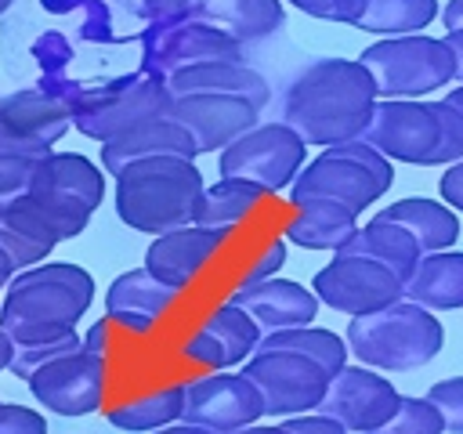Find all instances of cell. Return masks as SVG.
Here are the masks:
<instances>
[{
  "label": "cell",
  "instance_id": "91938a15",
  "mask_svg": "<svg viewBox=\"0 0 463 434\" xmlns=\"http://www.w3.org/2000/svg\"><path fill=\"white\" fill-rule=\"evenodd\" d=\"M11 4H14V0H0V14H4V11L11 7Z\"/></svg>",
  "mask_w": 463,
  "mask_h": 434
},
{
  "label": "cell",
  "instance_id": "ffe728a7",
  "mask_svg": "<svg viewBox=\"0 0 463 434\" xmlns=\"http://www.w3.org/2000/svg\"><path fill=\"white\" fill-rule=\"evenodd\" d=\"M170 98H184V94H228V98H242L250 101L257 112L268 108L271 101V83L260 69L246 65L242 58H224V61H203V65H188L170 72L166 80Z\"/></svg>",
  "mask_w": 463,
  "mask_h": 434
},
{
  "label": "cell",
  "instance_id": "603a6c76",
  "mask_svg": "<svg viewBox=\"0 0 463 434\" xmlns=\"http://www.w3.org/2000/svg\"><path fill=\"white\" fill-rule=\"evenodd\" d=\"M402 297L427 311H459L463 307V250L420 253L412 275L402 282Z\"/></svg>",
  "mask_w": 463,
  "mask_h": 434
},
{
  "label": "cell",
  "instance_id": "d6a6232c",
  "mask_svg": "<svg viewBox=\"0 0 463 434\" xmlns=\"http://www.w3.org/2000/svg\"><path fill=\"white\" fill-rule=\"evenodd\" d=\"M438 18V0H365L354 29L373 36L420 33Z\"/></svg>",
  "mask_w": 463,
  "mask_h": 434
},
{
  "label": "cell",
  "instance_id": "9c48e42d",
  "mask_svg": "<svg viewBox=\"0 0 463 434\" xmlns=\"http://www.w3.org/2000/svg\"><path fill=\"white\" fill-rule=\"evenodd\" d=\"M242 58V43L228 33L199 22L195 14H177L166 22H145L141 29V72L166 80L177 69Z\"/></svg>",
  "mask_w": 463,
  "mask_h": 434
},
{
  "label": "cell",
  "instance_id": "f1b7e54d",
  "mask_svg": "<svg viewBox=\"0 0 463 434\" xmlns=\"http://www.w3.org/2000/svg\"><path fill=\"white\" fill-rule=\"evenodd\" d=\"M336 253H347V257H365V260H376L383 264L391 275H398L402 282L412 275L416 260H420V250L412 242V235L383 217H373L369 224H358L354 235L336 250Z\"/></svg>",
  "mask_w": 463,
  "mask_h": 434
},
{
  "label": "cell",
  "instance_id": "1f68e13d",
  "mask_svg": "<svg viewBox=\"0 0 463 434\" xmlns=\"http://www.w3.org/2000/svg\"><path fill=\"white\" fill-rule=\"evenodd\" d=\"M257 351H289L300 354L307 362H315L322 373H336L340 365H347V344L344 336H336L333 329H318V326H293V329H279V333H264Z\"/></svg>",
  "mask_w": 463,
  "mask_h": 434
},
{
  "label": "cell",
  "instance_id": "484cf974",
  "mask_svg": "<svg viewBox=\"0 0 463 434\" xmlns=\"http://www.w3.org/2000/svg\"><path fill=\"white\" fill-rule=\"evenodd\" d=\"M376 217L405 228L416 242L420 253H438V250H452L459 239V213L452 206H445L441 199H427V195H409L398 199L391 206H383Z\"/></svg>",
  "mask_w": 463,
  "mask_h": 434
},
{
  "label": "cell",
  "instance_id": "11a10c76",
  "mask_svg": "<svg viewBox=\"0 0 463 434\" xmlns=\"http://www.w3.org/2000/svg\"><path fill=\"white\" fill-rule=\"evenodd\" d=\"M235 434H289L282 423H250V427H242V430H235Z\"/></svg>",
  "mask_w": 463,
  "mask_h": 434
},
{
  "label": "cell",
  "instance_id": "e575fe53",
  "mask_svg": "<svg viewBox=\"0 0 463 434\" xmlns=\"http://www.w3.org/2000/svg\"><path fill=\"white\" fill-rule=\"evenodd\" d=\"M22 203L47 224V231L65 242V239H76L80 231H87L94 210H87L83 203L69 199V195H58V192H25Z\"/></svg>",
  "mask_w": 463,
  "mask_h": 434
},
{
  "label": "cell",
  "instance_id": "4fadbf2b",
  "mask_svg": "<svg viewBox=\"0 0 463 434\" xmlns=\"http://www.w3.org/2000/svg\"><path fill=\"white\" fill-rule=\"evenodd\" d=\"M69 127V108L40 87H22L0 98V156L43 159Z\"/></svg>",
  "mask_w": 463,
  "mask_h": 434
},
{
  "label": "cell",
  "instance_id": "681fc988",
  "mask_svg": "<svg viewBox=\"0 0 463 434\" xmlns=\"http://www.w3.org/2000/svg\"><path fill=\"white\" fill-rule=\"evenodd\" d=\"M80 347H83V351H90V354L109 358V354H112V347H116V326H112V318H109V315H105V318H98V322L87 329V336H80Z\"/></svg>",
  "mask_w": 463,
  "mask_h": 434
},
{
  "label": "cell",
  "instance_id": "ab89813d",
  "mask_svg": "<svg viewBox=\"0 0 463 434\" xmlns=\"http://www.w3.org/2000/svg\"><path fill=\"white\" fill-rule=\"evenodd\" d=\"M177 354H181V362H184V365L203 369V373H221V369H232V362H228L224 347L213 340V333H210L203 322H199L195 329H188V336L181 340Z\"/></svg>",
  "mask_w": 463,
  "mask_h": 434
},
{
  "label": "cell",
  "instance_id": "9a60e30c",
  "mask_svg": "<svg viewBox=\"0 0 463 434\" xmlns=\"http://www.w3.org/2000/svg\"><path fill=\"white\" fill-rule=\"evenodd\" d=\"M260 416H264L260 394L242 373L221 369L184 383V412H181L184 423L206 427L213 434H235L257 423Z\"/></svg>",
  "mask_w": 463,
  "mask_h": 434
},
{
  "label": "cell",
  "instance_id": "db71d44e",
  "mask_svg": "<svg viewBox=\"0 0 463 434\" xmlns=\"http://www.w3.org/2000/svg\"><path fill=\"white\" fill-rule=\"evenodd\" d=\"M148 434H213V430H206V427H195V423H184V420H177V423H166V427H159V430H148Z\"/></svg>",
  "mask_w": 463,
  "mask_h": 434
},
{
  "label": "cell",
  "instance_id": "6da1fadb",
  "mask_svg": "<svg viewBox=\"0 0 463 434\" xmlns=\"http://www.w3.org/2000/svg\"><path fill=\"white\" fill-rule=\"evenodd\" d=\"M376 87L358 58H315L282 94V123L304 145H340L362 137Z\"/></svg>",
  "mask_w": 463,
  "mask_h": 434
},
{
  "label": "cell",
  "instance_id": "d590c367",
  "mask_svg": "<svg viewBox=\"0 0 463 434\" xmlns=\"http://www.w3.org/2000/svg\"><path fill=\"white\" fill-rule=\"evenodd\" d=\"M80 351V333L76 329H65V333H54V336H33V340H14L11 344V362L7 369L22 380H29L36 369H43L47 362L61 358V354H72Z\"/></svg>",
  "mask_w": 463,
  "mask_h": 434
},
{
  "label": "cell",
  "instance_id": "2e32d148",
  "mask_svg": "<svg viewBox=\"0 0 463 434\" xmlns=\"http://www.w3.org/2000/svg\"><path fill=\"white\" fill-rule=\"evenodd\" d=\"M398 398H402L398 387L387 376H380L376 369L340 365L326 383L318 412H326L329 420H336L351 434H369L394 412Z\"/></svg>",
  "mask_w": 463,
  "mask_h": 434
},
{
  "label": "cell",
  "instance_id": "f907efd6",
  "mask_svg": "<svg viewBox=\"0 0 463 434\" xmlns=\"http://www.w3.org/2000/svg\"><path fill=\"white\" fill-rule=\"evenodd\" d=\"M438 192H441V203L452 206L456 213H463V159L449 163L441 181H438Z\"/></svg>",
  "mask_w": 463,
  "mask_h": 434
},
{
  "label": "cell",
  "instance_id": "4316f807",
  "mask_svg": "<svg viewBox=\"0 0 463 434\" xmlns=\"http://www.w3.org/2000/svg\"><path fill=\"white\" fill-rule=\"evenodd\" d=\"M358 228V213H351L340 203L307 199L293 206V217L282 224V239L300 250H329L336 253Z\"/></svg>",
  "mask_w": 463,
  "mask_h": 434
},
{
  "label": "cell",
  "instance_id": "d6986e66",
  "mask_svg": "<svg viewBox=\"0 0 463 434\" xmlns=\"http://www.w3.org/2000/svg\"><path fill=\"white\" fill-rule=\"evenodd\" d=\"M224 242H228V235H221V231H210L203 224H181V228H170L148 242L145 268L156 278H163L184 293L221 257Z\"/></svg>",
  "mask_w": 463,
  "mask_h": 434
},
{
  "label": "cell",
  "instance_id": "7bdbcfd3",
  "mask_svg": "<svg viewBox=\"0 0 463 434\" xmlns=\"http://www.w3.org/2000/svg\"><path fill=\"white\" fill-rule=\"evenodd\" d=\"M423 398L438 409L445 430L463 434V376H449V380L430 383V391H427Z\"/></svg>",
  "mask_w": 463,
  "mask_h": 434
},
{
  "label": "cell",
  "instance_id": "5b68a950",
  "mask_svg": "<svg viewBox=\"0 0 463 434\" xmlns=\"http://www.w3.org/2000/svg\"><path fill=\"white\" fill-rule=\"evenodd\" d=\"M391 184H394L391 159L380 156L369 141L351 137V141L322 148L311 163L297 170L289 184V206L307 203V199H326V203L347 206L351 213H362Z\"/></svg>",
  "mask_w": 463,
  "mask_h": 434
},
{
  "label": "cell",
  "instance_id": "7402d4cb",
  "mask_svg": "<svg viewBox=\"0 0 463 434\" xmlns=\"http://www.w3.org/2000/svg\"><path fill=\"white\" fill-rule=\"evenodd\" d=\"M156 156H177V159H195V145L188 137V130L170 116H152L109 141H101V170L105 174H119L123 166L130 163H141V159H156Z\"/></svg>",
  "mask_w": 463,
  "mask_h": 434
},
{
  "label": "cell",
  "instance_id": "f5cc1de1",
  "mask_svg": "<svg viewBox=\"0 0 463 434\" xmlns=\"http://www.w3.org/2000/svg\"><path fill=\"white\" fill-rule=\"evenodd\" d=\"M441 22H445L449 33H452V29H463V0H449V4L441 7Z\"/></svg>",
  "mask_w": 463,
  "mask_h": 434
},
{
  "label": "cell",
  "instance_id": "7c38bea8",
  "mask_svg": "<svg viewBox=\"0 0 463 434\" xmlns=\"http://www.w3.org/2000/svg\"><path fill=\"white\" fill-rule=\"evenodd\" d=\"M25 383H29V394L36 398V405H43L47 412L65 416V420L90 416L101 409L105 391H109V358L80 347L72 354L47 362Z\"/></svg>",
  "mask_w": 463,
  "mask_h": 434
},
{
  "label": "cell",
  "instance_id": "ba28073f",
  "mask_svg": "<svg viewBox=\"0 0 463 434\" xmlns=\"http://www.w3.org/2000/svg\"><path fill=\"white\" fill-rule=\"evenodd\" d=\"M307 145L282 123H253L246 134H239L232 145L221 148L217 170L221 177H239L257 184L264 195H275L293 184L297 170L304 166Z\"/></svg>",
  "mask_w": 463,
  "mask_h": 434
},
{
  "label": "cell",
  "instance_id": "4dcf8cb0",
  "mask_svg": "<svg viewBox=\"0 0 463 434\" xmlns=\"http://www.w3.org/2000/svg\"><path fill=\"white\" fill-rule=\"evenodd\" d=\"M54 246H58V239L22 199L0 210V250L7 253V260L14 268H33V264L47 260Z\"/></svg>",
  "mask_w": 463,
  "mask_h": 434
},
{
  "label": "cell",
  "instance_id": "8fae6325",
  "mask_svg": "<svg viewBox=\"0 0 463 434\" xmlns=\"http://www.w3.org/2000/svg\"><path fill=\"white\" fill-rule=\"evenodd\" d=\"M239 373L257 387L264 416H279V420L318 409L329 383V373L289 351H253Z\"/></svg>",
  "mask_w": 463,
  "mask_h": 434
},
{
  "label": "cell",
  "instance_id": "d4e9b609",
  "mask_svg": "<svg viewBox=\"0 0 463 434\" xmlns=\"http://www.w3.org/2000/svg\"><path fill=\"white\" fill-rule=\"evenodd\" d=\"M29 192H58V195L83 203L87 210H98L105 199V170L94 166V159H87L80 152L51 148L43 159H36Z\"/></svg>",
  "mask_w": 463,
  "mask_h": 434
},
{
  "label": "cell",
  "instance_id": "74e56055",
  "mask_svg": "<svg viewBox=\"0 0 463 434\" xmlns=\"http://www.w3.org/2000/svg\"><path fill=\"white\" fill-rule=\"evenodd\" d=\"M369 434H445V423L438 416V409L427 398L416 394H402L394 412Z\"/></svg>",
  "mask_w": 463,
  "mask_h": 434
},
{
  "label": "cell",
  "instance_id": "7dc6e473",
  "mask_svg": "<svg viewBox=\"0 0 463 434\" xmlns=\"http://www.w3.org/2000/svg\"><path fill=\"white\" fill-rule=\"evenodd\" d=\"M282 427H286L289 434H351L347 427H340L336 420H329V416L318 412V409L300 412V416H286Z\"/></svg>",
  "mask_w": 463,
  "mask_h": 434
},
{
  "label": "cell",
  "instance_id": "52a82bcc",
  "mask_svg": "<svg viewBox=\"0 0 463 434\" xmlns=\"http://www.w3.org/2000/svg\"><path fill=\"white\" fill-rule=\"evenodd\" d=\"M170 90L159 76H148V72H127V76H116L109 83H98V87H87L80 94V101L69 108V119L72 127L83 134V137H94V141H109L152 116H163L170 112Z\"/></svg>",
  "mask_w": 463,
  "mask_h": 434
},
{
  "label": "cell",
  "instance_id": "83f0119b",
  "mask_svg": "<svg viewBox=\"0 0 463 434\" xmlns=\"http://www.w3.org/2000/svg\"><path fill=\"white\" fill-rule=\"evenodd\" d=\"M264 199L268 195L257 184L239 181V177H221V181L203 188L192 224H203V228L221 231V235H232L264 206Z\"/></svg>",
  "mask_w": 463,
  "mask_h": 434
},
{
  "label": "cell",
  "instance_id": "f546056e",
  "mask_svg": "<svg viewBox=\"0 0 463 434\" xmlns=\"http://www.w3.org/2000/svg\"><path fill=\"white\" fill-rule=\"evenodd\" d=\"M181 412H184V383L148 387L130 398H119L116 405H105V420L130 434H148L166 423H177Z\"/></svg>",
  "mask_w": 463,
  "mask_h": 434
},
{
  "label": "cell",
  "instance_id": "60d3db41",
  "mask_svg": "<svg viewBox=\"0 0 463 434\" xmlns=\"http://www.w3.org/2000/svg\"><path fill=\"white\" fill-rule=\"evenodd\" d=\"M29 54L36 58V69H40V80H58V76H69V65H72V43L61 36V33H43L33 40Z\"/></svg>",
  "mask_w": 463,
  "mask_h": 434
},
{
  "label": "cell",
  "instance_id": "f35d334b",
  "mask_svg": "<svg viewBox=\"0 0 463 434\" xmlns=\"http://www.w3.org/2000/svg\"><path fill=\"white\" fill-rule=\"evenodd\" d=\"M286 253H289V242H286L282 235L264 239V242L246 257V264H242V271L235 275L232 289H246V286H257V282H264V278H275V275L282 271V264H286Z\"/></svg>",
  "mask_w": 463,
  "mask_h": 434
},
{
  "label": "cell",
  "instance_id": "ac0fdd59",
  "mask_svg": "<svg viewBox=\"0 0 463 434\" xmlns=\"http://www.w3.org/2000/svg\"><path fill=\"white\" fill-rule=\"evenodd\" d=\"M170 116L188 130V137H192L199 156L221 152L239 134H246L253 123H260V112L250 101L228 98V94H184V98H174L170 101Z\"/></svg>",
  "mask_w": 463,
  "mask_h": 434
},
{
  "label": "cell",
  "instance_id": "7a4b0ae2",
  "mask_svg": "<svg viewBox=\"0 0 463 434\" xmlns=\"http://www.w3.org/2000/svg\"><path fill=\"white\" fill-rule=\"evenodd\" d=\"M94 300V275L69 260H40L11 275L0 300V329L14 340L76 329Z\"/></svg>",
  "mask_w": 463,
  "mask_h": 434
},
{
  "label": "cell",
  "instance_id": "3957f363",
  "mask_svg": "<svg viewBox=\"0 0 463 434\" xmlns=\"http://www.w3.org/2000/svg\"><path fill=\"white\" fill-rule=\"evenodd\" d=\"M206 181L195 159L156 156L130 163L116 174V217L145 235L192 224Z\"/></svg>",
  "mask_w": 463,
  "mask_h": 434
},
{
  "label": "cell",
  "instance_id": "8d00e7d4",
  "mask_svg": "<svg viewBox=\"0 0 463 434\" xmlns=\"http://www.w3.org/2000/svg\"><path fill=\"white\" fill-rule=\"evenodd\" d=\"M40 7L47 14L72 18L80 40H90V43L116 40V33H112V11H109L105 0H40Z\"/></svg>",
  "mask_w": 463,
  "mask_h": 434
},
{
  "label": "cell",
  "instance_id": "836d02e7",
  "mask_svg": "<svg viewBox=\"0 0 463 434\" xmlns=\"http://www.w3.org/2000/svg\"><path fill=\"white\" fill-rule=\"evenodd\" d=\"M203 326H206V329L213 333V340L224 347L232 369L242 365V362L257 351V344H260V326H257L239 304H232V300H221L217 307H210V311L203 315Z\"/></svg>",
  "mask_w": 463,
  "mask_h": 434
},
{
  "label": "cell",
  "instance_id": "30bf717a",
  "mask_svg": "<svg viewBox=\"0 0 463 434\" xmlns=\"http://www.w3.org/2000/svg\"><path fill=\"white\" fill-rule=\"evenodd\" d=\"M380 156L409 166H434L438 152V112L434 101L420 98H376L369 123L362 130Z\"/></svg>",
  "mask_w": 463,
  "mask_h": 434
},
{
  "label": "cell",
  "instance_id": "8992f818",
  "mask_svg": "<svg viewBox=\"0 0 463 434\" xmlns=\"http://www.w3.org/2000/svg\"><path fill=\"white\" fill-rule=\"evenodd\" d=\"M358 61L369 72L376 98H423L456 80V61L445 36L427 33L380 36L358 54Z\"/></svg>",
  "mask_w": 463,
  "mask_h": 434
},
{
  "label": "cell",
  "instance_id": "680465c9",
  "mask_svg": "<svg viewBox=\"0 0 463 434\" xmlns=\"http://www.w3.org/2000/svg\"><path fill=\"white\" fill-rule=\"evenodd\" d=\"M7 362H11V336L0 329V373L7 369Z\"/></svg>",
  "mask_w": 463,
  "mask_h": 434
},
{
  "label": "cell",
  "instance_id": "816d5d0a",
  "mask_svg": "<svg viewBox=\"0 0 463 434\" xmlns=\"http://www.w3.org/2000/svg\"><path fill=\"white\" fill-rule=\"evenodd\" d=\"M445 43L452 51V61H456V80H463V29H452L445 33Z\"/></svg>",
  "mask_w": 463,
  "mask_h": 434
},
{
  "label": "cell",
  "instance_id": "ee69618b",
  "mask_svg": "<svg viewBox=\"0 0 463 434\" xmlns=\"http://www.w3.org/2000/svg\"><path fill=\"white\" fill-rule=\"evenodd\" d=\"M33 170L36 159H22V156H0V210L18 203L29 184H33Z\"/></svg>",
  "mask_w": 463,
  "mask_h": 434
},
{
  "label": "cell",
  "instance_id": "b9f144b4",
  "mask_svg": "<svg viewBox=\"0 0 463 434\" xmlns=\"http://www.w3.org/2000/svg\"><path fill=\"white\" fill-rule=\"evenodd\" d=\"M438 112V152H434V166H449L456 159H463V116L441 98L434 101Z\"/></svg>",
  "mask_w": 463,
  "mask_h": 434
},
{
  "label": "cell",
  "instance_id": "cb8c5ba5",
  "mask_svg": "<svg viewBox=\"0 0 463 434\" xmlns=\"http://www.w3.org/2000/svg\"><path fill=\"white\" fill-rule=\"evenodd\" d=\"M188 14L228 33L242 47L275 36L286 22L282 0H195L188 7Z\"/></svg>",
  "mask_w": 463,
  "mask_h": 434
},
{
  "label": "cell",
  "instance_id": "9f6ffc18",
  "mask_svg": "<svg viewBox=\"0 0 463 434\" xmlns=\"http://www.w3.org/2000/svg\"><path fill=\"white\" fill-rule=\"evenodd\" d=\"M11 275H14V264H11V260H7V253L0 250V289H7Z\"/></svg>",
  "mask_w": 463,
  "mask_h": 434
},
{
  "label": "cell",
  "instance_id": "277c9868",
  "mask_svg": "<svg viewBox=\"0 0 463 434\" xmlns=\"http://www.w3.org/2000/svg\"><path fill=\"white\" fill-rule=\"evenodd\" d=\"M347 354L376 373H409L434 362L445 347V329L434 311L398 297L380 311L347 322Z\"/></svg>",
  "mask_w": 463,
  "mask_h": 434
},
{
  "label": "cell",
  "instance_id": "bcb514c9",
  "mask_svg": "<svg viewBox=\"0 0 463 434\" xmlns=\"http://www.w3.org/2000/svg\"><path fill=\"white\" fill-rule=\"evenodd\" d=\"M0 434H47V420L29 405L0 401Z\"/></svg>",
  "mask_w": 463,
  "mask_h": 434
},
{
  "label": "cell",
  "instance_id": "c3c4849f",
  "mask_svg": "<svg viewBox=\"0 0 463 434\" xmlns=\"http://www.w3.org/2000/svg\"><path fill=\"white\" fill-rule=\"evenodd\" d=\"M195 0H134V14L145 22H166L177 14H188Z\"/></svg>",
  "mask_w": 463,
  "mask_h": 434
},
{
  "label": "cell",
  "instance_id": "6f0895ef",
  "mask_svg": "<svg viewBox=\"0 0 463 434\" xmlns=\"http://www.w3.org/2000/svg\"><path fill=\"white\" fill-rule=\"evenodd\" d=\"M445 101H449V105H452V108L463 116V80H459V87H452V90L445 94Z\"/></svg>",
  "mask_w": 463,
  "mask_h": 434
},
{
  "label": "cell",
  "instance_id": "44dd1931",
  "mask_svg": "<svg viewBox=\"0 0 463 434\" xmlns=\"http://www.w3.org/2000/svg\"><path fill=\"white\" fill-rule=\"evenodd\" d=\"M228 300L239 304L260 326V336L293 329V326H307L318 315V297L307 286H300L297 278H279V275L264 278L257 286H246V289H232Z\"/></svg>",
  "mask_w": 463,
  "mask_h": 434
},
{
  "label": "cell",
  "instance_id": "5bb4252c",
  "mask_svg": "<svg viewBox=\"0 0 463 434\" xmlns=\"http://www.w3.org/2000/svg\"><path fill=\"white\" fill-rule=\"evenodd\" d=\"M311 293L318 297V304H326V307H333L347 318H358V315L380 311L391 300H398L402 297V278L391 275L376 260L333 253V260L315 271Z\"/></svg>",
  "mask_w": 463,
  "mask_h": 434
},
{
  "label": "cell",
  "instance_id": "f6af8a7d",
  "mask_svg": "<svg viewBox=\"0 0 463 434\" xmlns=\"http://www.w3.org/2000/svg\"><path fill=\"white\" fill-rule=\"evenodd\" d=\"M297 11L311 14V18H322V22H340V25H354L358 14H362V4L365 0H289Z\"/></svg>",
  "mask_w": 463,
  "mask_h": 434
},
{
  "label": "cell",
  "instance_id": "e0dca14e",
  "mask_svg": "<svg viewBox=\"0 0 463 434\" xmlns=\"http://www.w3.org/2000/svg\"><path fill=\"white\" fill-rule=\"evenodd\" d=\"M181 300V289L156 278L145 264L116 275L105 289V315L127 336H148L166 318V311Z\"/></svg>",
  "mask_w": 463,
  "mask_h": 434
}]
</instances>
